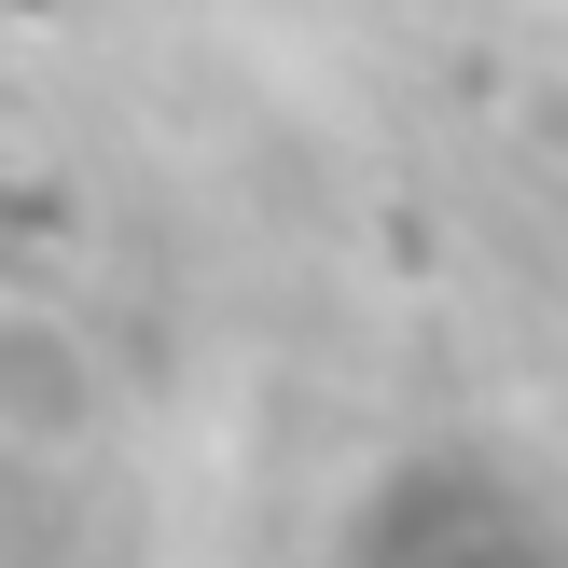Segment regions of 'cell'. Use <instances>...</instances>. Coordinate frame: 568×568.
<instances>
[]
</instances>
